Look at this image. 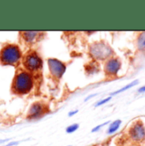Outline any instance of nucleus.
I'll use <instances>...</instances> for the list:
<instances>
[{"label": "nucleus", "instance_id": "1", "mask_svg": "<svg viewBox=\"0 0 145 146\" xmlns=\"http://www.w3.org/2000/svg\"><path fill=\"white\" fill-rule=\"evenodd\" d=\"M33 87V80L28 72H22L19 73L13 83V89L18 94H25L29 93Z\"/></svg>", "mask_w": 145, "mask_h": 146}, {"label": "nucleus", "instance_id": "2", "mask_svg": "<svg viewBox=\"0 0 145 146\" xmlns=\"http://www.w3.org/2000/svg\"><path fill=\"white\" fill-rule=\"evenodd\" d=\"M21 57L20 48L15 45H8L4 47L0 53V60L6 65L16 64Z\"/></svg>", "mask_w": 145, "mask_h": 146}, {"label": "nucleus", "instance_id": "3", "mask_svg": "<svg viewBox=\"0 0 145 146\" xmlns=\"http://www.w3.org/2000/svg\"><path fill=\"white\" fill-rule=\"evenodd\" d=\"M42 60L36 54V53H30L28 54L25 60H24V66L25 67L31 72H36L42 66Z\"/></svg>", "mask_w": 145, "mask_h": 146}, {"label": "nucleus", "instance_id": "4", "mask_svg": "<svg viewBox=\"0 0 145 146\" xmlns=\"http://www.w3.org/2000/svg\"><path fill=\"white\" fill-rule=\"evenodd\" d=\"M48 64L51 74L57 78H60L66 72V66L56 59H48Z\"/></svg>", "mask_w": 145, "mask_h": 146}, {"label": "nucleus", "instance_id": "5", "mask_svg": "<svg viewBox=\"0 0 145 146\" xmlns=\"http://www.w3.org/2000/svg\"><path fill=\"white\" fill-rule=\"evenodd\" d=\"M91 53L98 59H105L111 54V49L105 43H95L91 48Z\"/></svg>", "mask_w": 145, "mask_h": 146}, {"label": "nucleus", "instance_id": "6", "mask_svg": "<svg viewBox=\"0 0 145 146\" xmlns=\"http://www.w3.org/2000/svg\"><path fill=\"white\" fill-rule=\"evenodd\" d=\"M130 134L132 139L136 140H142L145 137V128L141 122H137L130 131Z\"/></svg>", "mask_w": 145, "mask_h": 146}, {"label": "nucleus", "instance_id": "7", "mask_svg": "<svg viewBox=\"0 0 145 146\" xmlns=\"http://www.w3.org/2000/svg\"><path fill=\"white\" fill-rule=\"evenodd\" d=\"M121 67V63L118 60L116 59H112L109 60L105 66V71L108 74L110 75H115L118 72Z\"/></svg>", "mask_w": 145, "mask_h": 146}, {"label": "nucleus", "instance_id": "8", "mask_svg": "<svg viewBox=\"0 0 145 146\" xmlns=\"http://www.w3.org/2000/svg\"><path fill=\"white\" fill-rule=\"evenodd\" d=\"M43 107L42 105L40 104H34L31 109H30V112H29V117L30 118H37L39 116H41L43 113Z\"/></svg>", "mask_w": 145, "mask_h": 146}, {"label": "nucleus", "instance_id": "9", "mask_svg": "<svg viewBox=\"0 0 145 146\" xmlns=\"http://www.w3.org/2000/svg\"><path fill=\"white\" fill-rule=\"evenodd\" d=\"M36 34L37 33L36 32H25L24 33V37L26 41H29V42H32L35 38H36Z\"/></svg>", "mask_w": 145, "mask_h": 146}, {"label": "nucleus", "instance_id": "10", "mask_svg": "<svg viewBox=\"0 0 145 146\" xmlns=\"http://www.w3.org/2000/svg\"><path fill=\"white\" fill-rule=\"evenodd\" d=\"M121 121L120 120H117V121H114L111 125H110V127H109V131H108V133L110 134V133H115L118 128H119V127H120V125H121Z\"/></svg>", "mask_w": 145, "mask_h": 146}, {"label": "nucleus", "instance_id": "11", "mask_svg": "<svg viewBox=\"0 0 145 146\" xmlns=\"http://www.w3.org/2000/svg\"><path fill=\"white\" fill-rule=\"evenodd\" d=\"M138 47L140 48H145V33H143L138 37Z\"/></svg>", "mask_w": 145, "mask_h": 146}, {"label": "nucleus", "instance_id": "12", "mask_svg": "<svg viewBox=\"0 0 145 146\" xmlns=\"http://www.w3.org/2000/svg\"><path fill=\"white\" fill-rule=\"evenodd\" d=\"M138 83V81H134L133 82H132V83H130V84H128V85H126V87H124V88H122L121 90H118V91H116V92H115V93H113L112 94H120V93H121V92H123V91H125V90H126L127 88H132V87H133V86H135L136 84Z\"/></svg>", "mask_w": 145, "mask_h": 146}, {"label": "nucleus", "instance_id": "13", "mask_svg": "<svg viewBox=\"0 0 145 146\" xmlns=\"http://www.w3.org/2000/svg\"><path fill=\"white\" fill-rule=\"evenodd\" d=\"M78 124H73V125H71V126H69L67 128H66V132L68 133H74L75 130H77V128H78Z\"/></svg>", "mask_w": 145, "mask_h": 146}, {"label": "nucleus", "instance_id": "14", "mask_svg": "<svg viewBox=\"0 0 145 146\" xmlns=\"http://www.w3.org/2000/svg\"><path fill=\"white\" fill-rule=\"evenodd\" d=\"M109 100H111V96L109 97V98H107V99H105V100H102V101H100L99 103H98L95 106H102V105H104L105 103H106V102H108Z\"/></svg>", "mask_w": 145, "mask_h": 146}, {"label": "nucleus", "instance_id": "15", "mask_svg": "<svg viewBox=\"0 0 145 146\" xmlns=\"http://www.w3.org/2000/svg\"><path fill=\"white\" fill-rule=\"evenodd\" d=\"M18 144H19V142H18V141H14V142L9 143L8 145H6L5 146H15V145H17Z\"/></svg>", "mask_w": 145, "mask_h": 146}, {"label": "nucleus", "instance_id": "16", "mask_svg": "<svg viewBox=\"0 0 145 146\" xmlns=\"http://www.w3.org/2000/svg\"><path fill=\"white\" fill-rule=\"evenodd\" d=\"M138 92L139 93H143V92H145V87H143V88H141L139 90H138Z\"/></svg>", "mask_w": 145, "mask_h": 146}, {"label": "nucleus", "instance_id": "17", "mask_svg": "<svg viewBox=\"0 0 145 146\" xmlns=\"http://www.w3.org/2000/svg\"><path fill=\"white\" fill-rule=\"evenodd\" d=\"M9 139H0V144H4L8 141Z\"/></svg>", "mask_w": 145, "mask_h": 146}, {"label": "nucleus", "instance_id": "18", "mask_svg": "<svg viewBox=\"0 0 145 146\" xmlns=\"http://www.w3.org/2000/svg\"><path fill=\"white\" fill-rule=\"evenodd\" d=\"M77 112V110H75V111H72V112H70L69 113V115H74V114H75Z\"/></svg>", "mask_w": 145, "mask_h": 146}]
</instances>
